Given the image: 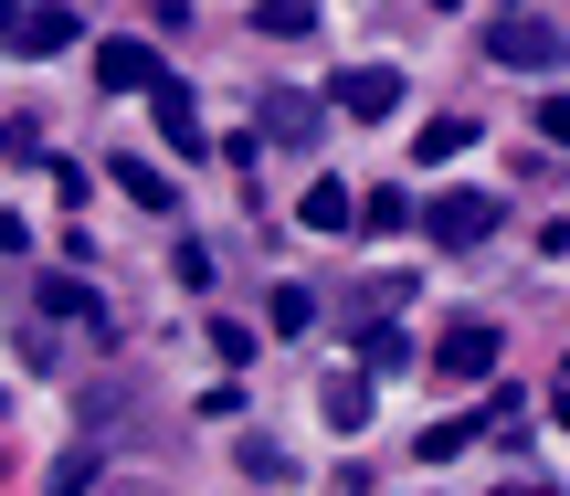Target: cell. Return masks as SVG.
Segmentation results:
<instances>
[{"instance_id":"8fae6325","label":"cell","mask_w":570,"mask_h":496,"mask_svg":"<svg viewBox=\"0 0 570 496\" xmlns=\"http://www.w3.org/2000/svg\"><path fill=\"white\" fill-rule=\"evenodd\" d=\"M106 180H117V190H127V201H138V211H169V180H159V169H148V159H117V169H106Z\"/></svg>"},{"instance_id":"ffe728a7","label":"cell","mask_w":570,"mask_h":496,"mask_svg":"<svg viewBox=\"0 0 570 496\" xmlns=\"http://www.w3.org/2000/svg\"><path fill=\"white\" fill-rule=\"evenodd\" d=\"M11 148H21V127H11V117H0V159H11Z\"/></svg>"},{"instance_id":"7a4b0ae2","label":"cell","mask_w":570,"mask_h":496,"mask_svg":"<svg viewBox=\"0 0 570 496\" xmlns=\"http://www.w3.org/2000/svg\"><path fill=\"white\" fill-rule=\"evenodd\" d=\"M497 232V190H444V201H433V244L444 254H475Z\"/></svg>"},{"instance_id":"44dd1931","label":"cell","mask_w":570,"mask_h":496,"mask_svg":"<svg viewBox=\"0 0 570 496\" xmlns=\"http://www.w3.org/2000/svg\"><path fill=\"white\" fill-rule=\"evenodd\" d=\"M423 11H465V0H423Z\"/></svg>"},{"instance_id":"9a60e30c","label":"cell","mask_w":570,"mask_h":496,"mask_svg":"<svg viewBox=\"0 0 570 496\" xmlns=\"http://www.w3.org/2000/svg\"><path fill=\"white\" fill-rule=\"evenodd\" d=\"M42 307H53V317H85V328H106V307L75 286V275H53V286H42Z\"/></svg>"},{"instance_id":"5b68a950","label":"cell","mask_w":570,"mask_h":496,"mask_svg":"<svg viewBox=\"0 0 570 496\" xmlns=\"http://www.w3.org/2000/svg\"><path fill=\"white\" fill-rule=\"evenodd\" d=\"M433 370H444V380H487L497 370V328H487V317L444 328V338H433Z\"/></svg>"},{"instance_id":"e0dca14e","label":"cell","mask_w":570,"mask_h":496,"mask_svg":"<svg viewBox=\"0 0 570 496\" xmlns=\"http://www.w3.org/2000/svg\"><path fill=\"white\" fill-rule=\"evenodd\" d=\"M370 370H412V338L402 328H370Z\"/></svg>"},{"instance_id":"7c38bea8","label":"cell","mask_w":570,"mask_h":496,"mask_svg":"<svg viewBox=\"0 0 570 496\" xmlns=\"http://www.w3.org/2000/svg\"><path fill=\"white\" fill-rule=\"evenodd\" d=\"M465 138H475V127H465V117H433V127H423V138H412V159H423V169H433V159H465Z\"/></svg>"},{"instance_id":"52a82bcc","label":"cell","mask_w":570,"mask_h":496,"mask_svg":"<svg viewBox=\"0 0 570 496\" xmlns=\"http://www.w3.org/2000/svg\"><path fill=\"white\" fill-rule=\"evenodd\" d=\"M338 106H348L360 127H381L391 106H402V75H391V63H360V75H338Z\"/></svg>"},{"instance_id":"6da1fadb","label":"cell","mask_w":570,"mask_h":496,"mask_svg":"<svg viewBox=\"0 0 570 496\" xmlns=\"http://www.w3.org/2000/svg\"><path fill=\"white\" fill-rule=\"evenodd\" d=\"M487 53L518 63V75H550V63H560V32H550V21H529V11H497L487 21Z\"/></svg>"},{"instance_id":"d6986e66","label":"cell","mask_w":570,"mask_h":496,"mask_svg":"<svg viewBox=\"0 0 570 496\" xmlns=\"http://www.w3.org/2000/svg\"><path fill=\"white\" fill-rule=\"evenodd\" d=\"M539 138H550V148H570V96H539Z\"/></svg>"},{"instance_id":"7402d4cb","label":"cell","mask_w":570,"mask_h":496,"mask_svg":"<svg viewBox=\"0 0 570 496\" xmlns=\"http://www.w3.org/2000/svg\"><path fill=\"white\" fill-rule=\"evenodd\" d=\"M11 11H21V0H0V32H11Z\"/></svg>"},{"instance_id":"3957f363","label":"cell","mask_w":570,"mask_h":496,"mask_svg":"<svg viewBox=\"0 0 570 496\" xmlns=\"http://www.w3.org/2000/svg\"><path fill=\"white\" fill-rule=\"evenodd\" d=\"M327 127V106L317 96H296V85H265V106H254V138H275V148H306Z\"/></svg>"},{"instance_id":"30bf717a","label":"cell","mask_w":570,"mask_h":496,"mask_svg":"<svg viewBox=\"0 0 570 496\" xmlns=\"http://www.w3.org/2000/svg\"><path fill=\"white\" fill-rule=\"evenodd\" d=\"M296 222H306V232H348V190H338V180H306V190H296Z\"/></svg>"},{"instance_id":"5bb4252c","label":"cell","mask_w":570,"mask_h":496,"mask_svg":"<svg viewBox=\"0 0 570 496\" xmlns=\"http://www.w3.org/2000/svg\"><path fill=\"white\" fill-rule=\"evenodd\" d=\"M327 423H338V434H360V423H370V380H327Z\"/></svg>"},{"instance_id":"8992f818","label":"cell","mask_w":570,"mask_h":496,"mask_svg":"<svg viewBox=\"0 0 570 496\" xmlns=\"http://www.w3.org/2000/svg\"><path fill=\"white\" fill-rule=\"evenodd\" d=\"M96 85L106 96H148V85H159V53H148V42H96Z\"/></svg>"},{"instance_id":"ac0fdd59","label":"cell","mask_w":570,"mask_h":496,"mask_svg":"<svg viewBox=\"0 0 570 496\" xmlns=\"http://www.w3.org/2000/svg\"><path fill=\"white\" fill-rule=\"evenodd\" d=\"M306 317H317V296H306V286H275V328H285V338H296V328H306Z\"/></svg>"},{"instance_id":"2e32d148","label":"cell","mask_w":570,"mask_h":496,"mask_svg":"<svg viewBox=\"0 0 570 496\" xmlns=\"http://www.w3.org/2000/svg\"><path fill=\"white\" fill-rule=\"evenodd\" d=\"M360 222H370V232H402V222H412V201H402V190H370Z\"/></svg>"},{"instance_id":"4fadbf2b","label":"cell","mask_w":570,"mask_h":496,"mask_svg":"<svg viewBox=\"0 0 570 496\" xmlns=\"http://www.w3.org/2000/svg\"><path fill=\"white\" fill-rule=\"evenodd\" d=\"M254 21H265L275 42H296V32H317V0H254Z\"/></svg>"},{"instance_id":"9c48e42d","label":"cell","mask_w":570,"mask_h":496,"mask_svg":"<svg viewBox=\"0 0 570 496\" xmlns=\"http://www.w3.org/2000/svg\"><path fill=\"white\" fill-rule=\"evenodd\" d=\"M475 434H487L475 413H444V423H423V434H412V455H423V465H454V455H465Z\"/></svg>"},{"instance_id":"ba28073f","label":"cell","mask_w":570,"mask_h":496,"mask_svg":"<svg viewBox=\"0 0 570 496\" xmlns=\"http://www.w3.org/2000/svg\"><path fill=\"white\" fill-rule=\"evenodd\" d=\"M148 96H159V138H169V148H202V106H190V85H169V75H159Z\"/></svg>"},{"instance_id":"277c9868","label":"cell","mask_w":570,"mask_h":496,"mask_svg":"<svg viewBox=\"0 0 570 496\" xmlns=\"http://www.w3.org/2000/svg\"><path fill=\"white\" fill-rule=\"evenodd\" d=\"M75 32H85V21L75 11H63V0H21V21H11V53H75Z\"/></svg>"}]
</instances>
